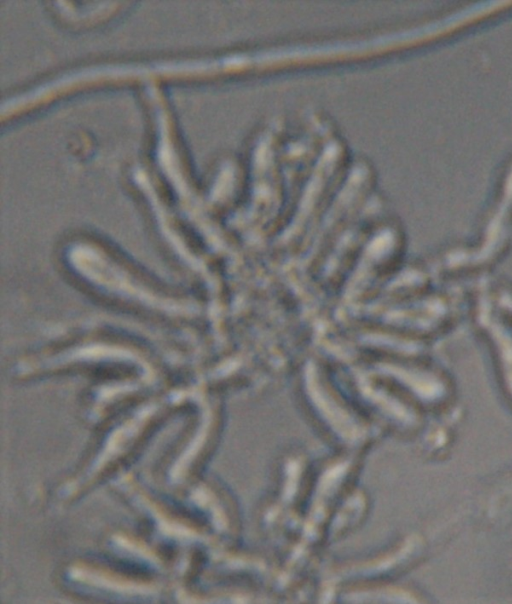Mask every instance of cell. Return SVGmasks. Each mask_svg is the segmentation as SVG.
<instances>
[{"label": "cell", "mask_w": 512, "mask_h": 604, "mask_svg": "<svg viewBox=\"0 0 512 604\" xmlns=\"http://www.w3.org/2000/svg\"><path fill=\"white\" fill-rule=\"evenodd\" d=\"M481 323L496 346L504 379L512 395V330L490 314H482Z\"/></svg>", "instance_id": "cell-1"}, {"label": "cell", "mask_w": 512, "mask_h": 604, "mask_svg": "<svg viewBox=\"0 0 512 604\" xmlns=\"http://www.w3.org/2000/svg\"><path fill=\"white\" fill-rule=\"evenodd\" d=\"M499 303L507 312L512 314V295L510 293H503L500 296Z\"/></svg>", "instance_id": "cell-2"}]
</instances>
